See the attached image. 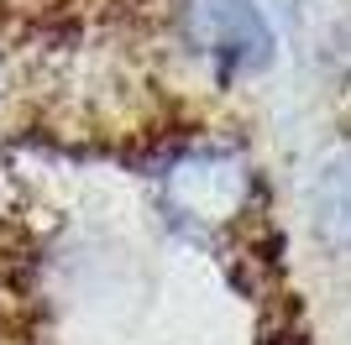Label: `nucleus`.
<instances>
[{
  "mask_svg": "<svg viewBox=\"0 0 351 345\" xmlns=\"http://www.w3.org/2000/svg\"><path fill=\"white\" fill-rule=\"evenodd\" d=\"M162 199L178 215V225L215 235L236 225V215L252 199V168L236 146H194L178 152L162 172Z\"/></svg>",
  "mask_w": 351,
  "mask_h": 345,
  "instance_id": "obj_1",
  "label": "nucleus"
},
{
  "mask_svg": "<svg viewBox=\"0 0 351 345\" xmlns=\"http://www.w3.org/2000/svg\"><path fill=\"white\" fill-rule=\"evenodd\" d=\"M189 37L226 79L263 73L278 53V37L257 0H189Z\"/></svg>",
  "mask_w": 351,
  "mask_h": 345,
  "instance_id": "obj_2",
  "label": "nucleus"
},
{
  "mask_svg": "<svg viewBox=\"0 0 351 345\" xmlns=\"http://www.w3.org/2000/svg\"><path fill=\"white\" fill-rule=\"evenodd\" d=\"M309 220L330 251H351V146H341L320 168L315 194H309Z\"/></svg>",
  "mask_w": 351,
  "mask_h": 345,
  "instance_id": "obj_3",
  "label": "nucleus"
}]
</instances>
